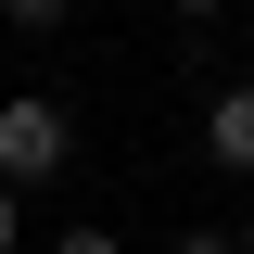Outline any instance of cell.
Listing matches in <instances>:
<instances>
[{"label": "cell", "instance_id": "cell-1", "mask_svg": "<svg viewBox=\"0 0 254 254\" xmlns=\"http://www.w3.org/2000/svg\"><path fill=\"white\" fill-rule=\"evenodd\" d=\"M64 153H76V115H64L51 89H13V102H0V178H13V190L64 178Z\"/></svg>", "mask_w": 254, "mask_h": 254}, {"label": "cell", "instance_id": "cell-2", "mask_svg": "<svg viewBox=\"0 0 254 254\" xmlns=\"http://www.w3.org/2000/svg\"><path fill=\"white\" fill-rule=\"evenodd\" d=\"M203 153H216L229 178H254V76H242V89H216V102H203Z\"/></svg>", "mask_w": 254, "mask_h": 254}, {"label": "cell", "instance_id": "cell-3", "mask_svg": "<svg viewBox=\"0 0 254 254\" xmlns=\"http://www.w3.org/2000/svg\"><path fill=\"white\" fill-rule=\"evenodd\" d=\"M165 254H242V229H178Z\"/></svg>", "mask_w": 254, "mask_h": 254}, {"label": "cell", "instance_id": "cell-4", "mask_svg": "<svg viewBox=\"0 0 254 254\" xmlns=\"http://www.w3.org/2000/svg\"><path fill=\"white\" fill-rule=\"evenodd\" d=\"M13 242H26V190L0 178V254H13Z\"/></svg>", "mask_w": 254, "mask_h": 254}, {"label": "cell", "instance_id": "cell-5", "mask_svg": "<svg viewBox=\"0 0 254 254\" xmlns=\"http://www.w3.org/2000/svg\"><path fill=\"white\" fill-rule=\"evenodd\" d=\"M0 13H13V26H64L76 0H0Z\"/></svg>", "mask_w": 254, "mask_h": 254}, {"label": "cell", "instance_id": "cell-6", "mask_svg": "<svg viewBox=\"0 0 254 254\" xmlns=\"http://www.w3.org/2000/svg\"><path fill=\"white\" fill-rule=\"evenodd\" d=\"M64 254H127V242H115V229H64Z\"/></svg>", "mask_w": 254, "mask_h": 254}, {"label": "cell", "instance_id": "cell-7", "mask_svg": "<svg viewBox=\"0 0 254 254\" xmlns=\"http://www.w3.org/2000/svg\"><path fill=\"white\" fill-rule=\"evenodd\" d=\"M165 13H190V26H203V13H229V0H165Z\"/></svg>", "mask_w": 254, "mask_h": 254}, {"label": "cell", "instance_id": "cell-8", "mask_svg": "<svg viewBox=\"0 0 254 254\" xmlns=\"http://www.w3.org/2000/svg\"><path fill=\"white\" fill-rule=\"evenodd\" d=\"M242 254H254V216H242Z\"/></svg>", "mask_w": 254, "mask_h": 254}]
</instances>
